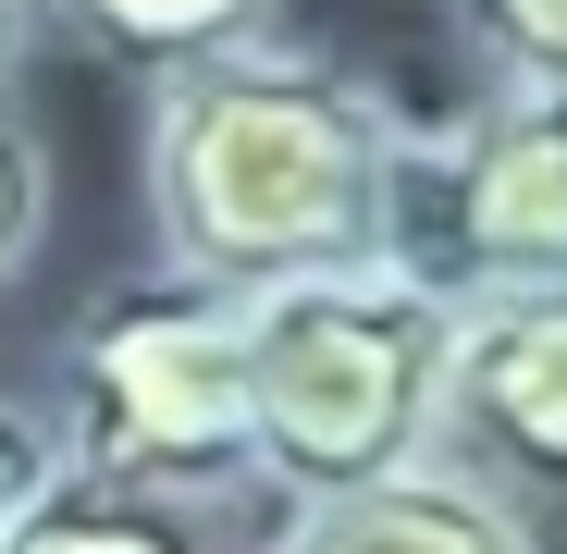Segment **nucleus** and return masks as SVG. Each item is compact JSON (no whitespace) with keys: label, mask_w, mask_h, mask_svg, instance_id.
I'll use <instances>...</instances> for the list:
<instances>
[{"label":"nucleus","mask_w":567,"mask_h":554,"mask_svg":"<svg viewBox=\"0 0 567 554\" xmlns=\"http://www.w3.org/2000/svg\"><path fill=\"white\" fill-rule=\"evenodd\" d=\"M25 62H38V0H0V100L25 86Z\"/></svg>","instance_id":"12"},{"label":"nucleus","mask_w":567,"mask_h":554,"mask_svg":"<svg viewBox=\"0 0 567 554\" xmlns=\"http://www.w3.org/2000/svg\"><path fill=\"white\" fill-rule=\"evenodd\" d=\"M395 259L456 309L567 284V86H482L468 112L408 124Z\"/></svg>","instance_id":"4"},{"label":"nucleus","mask_w":567,"mask_h":554,"mask_svg":"<svg viewBox=\"0 0 567 554\" xmlns=\"http://www.w3.org/2000/svg\"><path fill=\"white\" fill-rule=\"evenodd\" d=\"M482 86H567V0H444Z\"/></svg>","instance_id":"9"},{"label":"nucleus","mask_w":567,"mask_h":554,"mask_svg":"<svg viewBox=\"0 0 567 554\" xmlns=\"http://www.w3.org/2000/svg\"><path fill=\"white\" fill-rule=\"evenodd\" d=\"M13 554H223V518L161 505V493H112V481H62Z\"/></svg>","instance_id":"8"},{"label":"nucleus","mask_w":567,"mask_h":554,"mask_svg":"<svg viewBox=\"0 0 567 554\" xmlns=\"http://www.w3.org/2000/svg\"><path fill=\"white\" fill-rule=\"evenodd\" d=\"M62 443L74 481L161 493V505H247L271 493L259 469V296L210 284V271H124L74 309L62 333Z\"/></svg>","instance_id":"2"},{"label":"nucleus","mask_w":567,"mask_h":554,"mask_svg":"<svg viewBox=\"0 0 567 554\" xmlns=\"http://www.w3.org/2000/svg\"><path fill=\"white\" fill-rule=\"evenodd\" d=\"M444 383H456V296H432L408 259L259 296V469H271V493L333 505L395 469H432Z\"/></svg>","instance_id":"3"},{"label":"nucleus","mask_w":567,"mask_h":554,"mask_svg":"<svg viewBox=\"0 0 567 554\" xmlns=\"http://www.w3.org/2000/svg\"><path fill=\"white\" fill-rule=\"evenodd\" d=\"M395 173H408V112L297 38L161 74L136 124L148 247L235 296L395 259Z\"/></svg>","instance_id":"1"},{"label":"nucleus","mask_w":567,"mask_h":554,"mask_svg":"<svg viewBox=\"0 0 567 554\" xmlns=\"http://www.w3.org/2000/svg\"><path fill=\"white\" fill-rule=\"evenodd\" d=\"M444 456L530 518L567 505V284H518V296L456 309Z\"/></svg>","instance_id":"5"},{"label":"nucleus","mask_w":567,"mask_h":554,"mask_svg":"<svg viewBox=\"0 0 567 554\" xmlns=\"http://www.w3.org/2000/svg\"><path fill=\"white\" fill-rule=\"evenodd\" d=\"M62 481H74V443H62V419L0 395V554H13V542L50 518V493H62Z\"/></svg>","instance_id":"10"},{"label":"nucleus","mask_w":567,"mask_h":554,"mask_svg":"<svg viewBox=\"0 0 567 554\" xmlns=\"http://www.w3.org/2000/svg\"><path fill=\"white\" fill-rule=\"evenodd\" d=\"M50 247V148H38V124L0 100V296L25 284V259Z\"/></svg>","instance_id":"11"},{"label":"nucleus","mask_w":567,"mask_h":554,"mask_svg":"<svg viewBox=\"0 0 567 554\" xmlns=\"http://www.w3.org/2000/svg\"><path fill=\"white\" fill-rule=\"evenodd\" d=\"M271 554H543V530L494 481H468L456 456H432V469H395V481H370V493L284 505Z\"/></svg>","instance_id":"6"},{"label":"nucleus","mask_w":567,"mask_h":554,"mask_svg":"<svg viewBox=\"0 0 567 554\" xmlns=\"http://www.w3.org/2000/svg\"><path fill=\"white\" fill-rule=\"evenodd\" d=\"M284 0H50V25L86 38L124 74H185V62H223V50H259Z\"/></svg>","instance_id":"7"}]
</instances>
